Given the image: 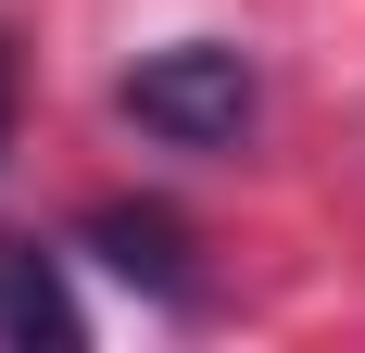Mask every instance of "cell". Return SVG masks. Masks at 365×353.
I'll return each mask as SVG.
<instances>
[{
  "instance_id": "obj_4",
  "label": "cell",
  "mask_w": 365,
  "mask_h": 353,
  "mask_svg": "<svg viewBox=\"0 0 365 353\" xmlns=\"http://www.w3.org/2000/svg\"><path fill=\"white\" fill-rule=\"evenodd\" d=\"M13 114H26V64H13V38H0V151H13Z\"/></svg>"
},
{
  "instance_id": "obj_2",
  "label": "cell",
  "mask_w": 365,
  "mask_h": 353,
  "mask_svg": "<svg viewBox=\"0 0 365 353\" xmlns=\"http://www.w3.org/2000/svg\"><path fill=\"white\" fill-rule=\"evenodd\" d=\"M76 252H101V265H113L126 290H151V303H177V316L202 303V265H189V227H177L164 202H101L88 227H76Z\"/></svg>"
},
{
  "instance_id": "obj_1",
  "label": "cell",
  "mask_w": 365,
  "mask_h": 353,
  "mask_svg": "<svg viewBox=\"0 0 365 353\" xmlns=\"http://www.w3.org/2000/svg\"><path fill=\"white\" fill-rule=\"evenodd\" d=\"M113 114L164 151H240L264 114V76L240 38H177V51H139V64L113 76Z\"/></svg>"
},
{
  "instance_id": "obj_3",
  "label": "cell",
  "mask_w": 365,
  "mask_h": 353,
  "mask_svg": "<svg viewBox=\"0 0 365 353\" xmlns=\"http://www.w3.org/2000/svg\"><path fill=\"white\" fill-rule=\"evenodd\" d=\"M0 341L13 353H76L88 341V316H76V290H63V252L26 240V227H0Z\"/></svg>"
}]
</instances>
